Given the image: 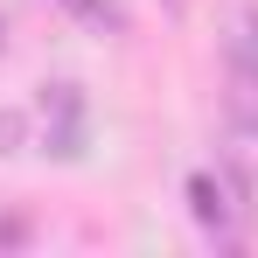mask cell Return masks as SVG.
Listing matches in <instances>:
<instances>
[{
  "instance_id": "6da1fadb",
  "label": "cell",
  "mask_w": 258,
  "mask_h": 258,
  "mask_svg": "<svg viewBox=\"0 0 258 258\" xmlns=\"http://www.w3.org/2000/svg\"><path fill=\"white\" fill-rule=\"evenodd\" d=\"M188 216H196V230L223 244V251H237L244 244V223H251V203H244V181L230 168H196L188 174Z\"/></svg>"
},
{
  "instance_id": "7a4b0ae2",
  "label": "cell",
  "mask_w": 258,
  "mask_h": 258,
  "mask_svg": "<svg viewBox=\"0 0 258 258\" xmlns=\"http://www.w3.org/2000/svg\"><path fill=\"white\" fill-rule=\"evenodd\" d=\"M230 119L244 133H258V14H237V35H230Z\"/></svg>"
},
{
  "instance_id": "3957f363",
  "label": "cell",
  "mask_w": 258,
  "mask_h": 258,
  "mask_svg": "<svg viewBox=\"0 0 258 258\" xmlns=\"http://www.w3.org/2000/svg\"><path fill=\"white\" fill-rule=\"evenodd\" d=\"M42 147L56 161H77L84 154V91L77 84H42Z\"/></svg>"
},
{
  "instance_id": "277c9868",
  "label": "cell",
  "mask_w": 258,
  "mask_h": 258,
  "mask_svg": "<svg viewBox=\"0 0 258 258\" xmlns=\"http://www.w3.org/2000/svg\"><path fill=\"white\" fill-rule=\"evenodd\" d=\"M63 7L84 21L91 35H126V7H119V0H63Z\"/></svg>"
},
{
  "instance_id": "5b68a950",
  "label": "cell",
  "mask_w": 258,
  "mask_h": 258,
  "mask_svg": "<svg viewBox=\"0 0 258 258\" xmlns=\"http://www.w3.org/2000/svg\"><path fill=\"white\" fill-rule=\"evenodd\" d=\"M0 154H21V119L0 112Z\"/></svg>"
},
{
  "instance_id": "8992f818",
  "label": "cell",
  "mask_w": 258,
  "mask_h": 258,
  "mask_svg": "<svg viewBox=\"0 0 258 258\" xmlns=\"http://www.w3.org/2000/svg\"><path fill=\"white\" fill-rule=\"evenodd\" d=\"M181 7H188V0H168V14H181Z\"/></svg>"
},
{
  "instance_id": "52a82bcc",
  "label": "cell",
  "mask_w": 258,
  "mask_h": 258,
  "mask_svg": "<svg viewBox=\"0 0 258 258\" xmlns=\"http://www.w3.org/2000/svg\"><path fill=\"white\" fill-rule=\"evenodd\" d=\"M0 49H7V21H0Z\"/></svg>"
}]
</instances>
